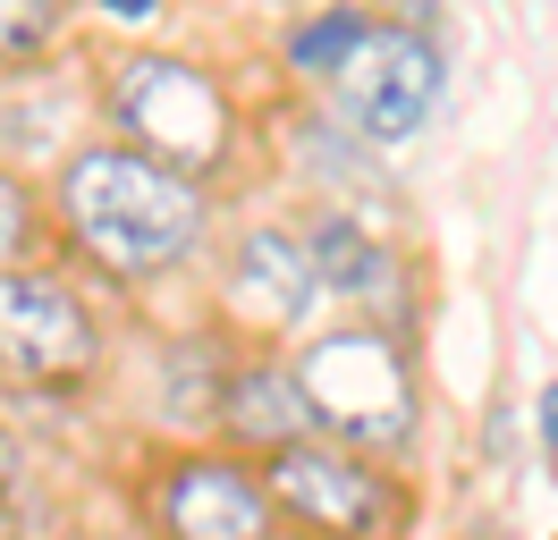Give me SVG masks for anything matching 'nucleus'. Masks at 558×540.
<instances>
[{"mask_svg":"<svg viewBox=\"0 0 558 540\" xmlns=\"http://www.w3.org/2000/svg\"><path fill=\"white\" fill-rule=\"evenodd\" d=\"M296 9H314V0H296Z\"/></svg>","mask_w":558,"mask_h":540,"instance_id":"6ab92c4d","label":"nucleus"},{"mask_svg":"<svg viewBox=\"0 0 558 540\" xmlns=\"http://www.w3.org/2000/svg\"><path fill=\"white\" fill-rule=\"evenodd\" d=\"M533 439H542V465H550V481H558V371L542 380V397H533Z\"/></svg>","mask_w":558,"mask_h":540,"instance_id":"4468645a","label":"nucleus"},{"mask_svg":"<svg viewBox=\"0 0 558 540\" xmlns=\"http://www.w3.org/2000/svg\"><path fill=\"white\" fill-rule=\"evenodd\" d=\"M94 119L119 135L128 152L195 177L229 202L254 177V119L229 94V76L195 51H161V42H119L94 68Z\"/></svg>","mask_w":558,"mask_h":540,"instance_id":"f03ea898","label":"nucleus"},{"mask_svg":"<svg viewBox=\"0 0 558 540\" xmlns=\"http://www.w3.org/2000/svg\"><path fill=\"white\" fill-rule=\"evenodd\" d=\"M76 26H85V0H0V76H43V68L69 60Z\"/></svg>","mask_w":558,"mask_h":540,"instance_id":"f8f14e48","label":"nucleus"},{"mask_svg":"<svg viewBox=\"0 0 558 540\" xmlns=\"http://www.w3.org/2000/svg\"><path fill=\"white\" fill-rule=\"evenodd\" d=\"M364 0H314V9H296L288 26H279V68H288V85H305L322 94L330 85V68L348 60V42L364 34Z\"/></svg>","mask_w":558,"mask_h":540,"instance_id":"9b49d317","label":"nucleus"},{"mask_svg":"<svg viewBox=\"0 0 558 540\" xmlns=\"http://www.w3.org/2000/svg\"><path fill=\"white\" fill-rule=\"evenodd\" d=\"M288 364L305 380L314 431L381 456L407 472V456L423 447V364H415V330H373V321H314L288 346Z\"/></svg>","mask_w":558,"mask_h":540,"instance_id":"7ed1b4c3","label":"nucleus"},{"mask_svg":"<svg viewBox=\"0 0 558 540\" xmlns=\"http://www.w3.org/2000/svg\"><path fill=\"white\" fill-rule=\"evenodd\" d=\"M110 312L69 262L0 270V397L85 405L110 380Z\"/></svg>","mask_w":558,"mask_h":540,"instance_id":"20e7f679","label":"nucleus"},{"mask_svg":"<svg viewBox=\"0 0 558 540\" xmlns=\"http://www.w3.org/2000/svg\"><path fill=\"white\" fill-rule=\"evenodd\" d=\"M9 135H17V110H9V76H0V152H9Z\"/></svg>","mask_w":558,"mask_h":540,"instance_id":"dca6fc26","label":"nucleus"},{"mask_svg":"<svg viewBox=\"0 0 558 540\" xmlns=\"http://www.w3.org/2000/svg\"><path fill=\"white\" fill-rule=\"evenodd\" d=\"M43 195H51L60 262L85 287H110V296H153V287L195 279L211 236H220V195L211 186L128 152L102 127L51 152Z\"/></svg>","mask_w":558,"mask_h":540,"instance_id":"f257e3e1","label":"nucleus"},{"mask_svg":"<svg viewBox=\"0 0 558 540\" xmlns=\"http://www.w3.org/2000/svg\"><path fill=\"white\" fill-rule=\"evenodd\" d=\"M94 540H144V532H136V524H128V532H94Z\"/></svg>","mask_w":558,"mask_h":540,"instance_id":"a211bd4d","label":"nucleus"},{"mask_svg":"<svg viewBox=\"0 0 558 540\" xmlns=\"http://www.w3.org/2000/svg\"><path fill=\"white\" fill-rule=\"evenodd\" d=\"M305 245H314V279H322V312L339 321H373V330H415V262L407 245L339 202H305Z\"/></svg>","mask_w":558,"mask_h":540,"instance_id":"1a4fd4ad","label":"nucleus"},{"mask_svg":"<svg viewBox=\"0 0 558 540\" xmlns=\"http://www.w3.org/2000/svg\"><path fill=\"white\" fill-rule=\"evenodd\" d=\"M263 490L288 540H389L407 524V481L381 456H355L339 439H296L263 456Z\"/></svg>","mask_w":558,"mask_h":540,"instance_id":"6e6552de","label":"nucleus"},{"mask_svg":"<svg viewBox=\"0 0 558 540\" xmlns=\"http://www.w3.org/2000/svg\"><path fill=\"white\" fill-rule=\"evenodd\" d=\"M440 94H449L440 34L415 26V17L373 9V17H364V34L348 42V60L330 68V85H322L314 101L355 135V144L398 152V144H415V135L440 119Z\"/></svg>","mask_w":558,"mask_h":540,"instance_id":"0eeeda50","label":"nucleus"},{"mask_svg":"<svg viewBox=\"0 0 558 540\" xmlns=\"http://www.w3.org/2000/svg\"><path fill=\"white\" fill-rule=\"evenodd\" d=\"M110 17H128V26H144V17H153V9H161V0H102Z\"/></svg>","mask_w":558,"mask_h":540,"instance_id":"2eb2a0df","label":"nucleus"},{"mask_svg":"<svg viewBox=\"0 0 558 540\" xmlns=\"http://www.w3.org/2000/svg\"><path fill=\"white\" fill-rule=\"evenodd\" d=\"M43 262H60V229H51L43 169L0 152V270H43Z\"/></svg>","mask_w":558,"mask_h":540,"instance_id":"ddd939ff","label":"nucleus"},{"mask_svg":"<svg viewBox=\"0 0 558 540\" xmlns=\"http://www.w3.org/2000/svg\"><path fill=\"white\" fill-rule=\"evenodd\" d=\"M322 321V279L314 245L296 211H254V220H220L204 254V330L229 346H296Z\"/></svg>","mask_w":558,"mask_h":540,"instance_id":"39448f33","label":"nucleus"},{"mask_svg":"<svg viewBox=\"0 0 558 540\" xmlns=\"http://www.w3.org/2000/svg\"><path fill=\"white\" fill-rule=\"evenodd\" d=\"M0 540H17V506H9V490H0Z\"/></svg>","mask_w":558,"mask_h":540,"instance_id":"f3484780","label":"nucleus"},{"mask_svg":"<svg viewBox=\"0 0 558 540\" xmlns=\"http://www.w3.org/2000/svg\"><path fill=\"white\" fill-rule=\"evenodd\" d=\"M211 439L238 447V456H279L296 439H314V405H305V380L288 364V346H229V371H220V405H211Z\"/></svg>","mask_w":558,"mask_h":540,"instance_id":"9d476101","label":"nucleus"},{"mask_svg":"<svg viewBox=\"0 0 558 540\" xmlns=\"http://www.w3.org/2000/svg\"><path fill=\"white\" fill-rule=\"evenodd\" d=\"M144 540H288L279 506L263 490V465L220 439H161L136 456L128 481Z\"/></svg>","mask_w":558,"mask_h":540,"instance_id":"423d86ee","label":"nucleus"}]
</instances>
